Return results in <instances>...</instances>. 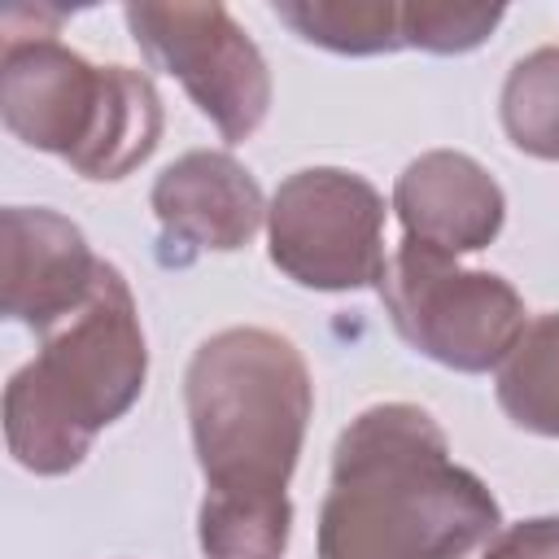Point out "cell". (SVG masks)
<instances>
[{"label":"cell","mask_w":559,"mask_h":559,"mask_svg":"<svg viewBox=\"0 0 559 559\" xmlns=\"http://www.w3.org/2000/svg\"><path fill=\"white\" fill-rule=\"evenodd\" d=\"M507 17L502 4H454V0H406L402 4V48L459 57L480 48L498 22Z\"/></svg>","instance_id":"9a60e30c"},{"label":"cell","mask_w":559,"mask_h":559,"mask_svg":"<svg viewBox=\"0 0 559 559\" xmlns=\"http://www.w3.org/2000/svg\"><path fill=\"white\" fill-rule=\"evenodd\" d=\"M498 114L507 140L520 153L559 162V44L533 48L507 70Z\"/></svg>","instance_id":"5bb4252c"},{"label":"cell","mask_w":559,"mask_h":559,"mask_svg":"<svg viewBox=\"0 0 559 559\" xmlns=\"http://www.w3.org/2000/svg\"><path fill=\"white\" fill-rule=\"evenodd\" d=\"M162 140V96L148 74L131 66H109V105L87 157L74 166L83 179H127L140 162L153 157Z\"/></svg>","instance_id":"8fae6325"},{"label":"cell","mask_w":559,"mask_h":559,"mask_svg":"<svg viewBox=\"0 0 559 559\" xmlns=\"http://www.w3.org/2000/svg\"><path fill=\"white\" fill-rule=\"evenodd\" d=\"M502 415L537 437H559V310L524 323L493 376Z\"/></svg>","instance_id":"7c38bea8"},{"label":"cell","mask_w":559,"mask_h":559,"mask_svg":"<svg viewBox=\"0 0 559 559\" xmlns=\"http://www.w3.org/2000/svg\"><path fill=\"white\" fill-rule=\"evenodd\" d=\"M135 48L183 83L192 105L218 127L227 144L249 140L271 109V70L258 44L223 4H127Z\"/></svg>","instance_id":"8992f818"},{"label":"cell","mask_w":559,"mask_h":559,"mask_svg":"<svg viewBox=\"0 0 559 559\" xmlns=\"http://www.w3.org/2000/svg\"><path fill=\"white\" fill-rule=\"evenodd\" d=\"M498 528V498L450 459L424 406H367L336 437L314 533L319 559H467Z\"/></svg>","instance_id":"7a4b0ae2"},{"label":"cell","mask_w":559,"mask_h":559,"mask_svg":"<svg viewBox=\"0 0 559 559\" xmlns=\"http://www.w3.org/2000/svg\"><path fill=\"white\" fill-rule=\"evenodd\" d=\"M397 336L463 376L498 371L524 332V297L493 271L459 266V258L402 240L376 284Z\"/></svg>","instance_id":"277c9868"},{"label":"cell","mask_w":559,"mask_h":559,"mask_svg":"<svg viewBox=\"0 0 559 559\" xmlns=\"http://www.w3.org/2000/svg\"><path fill=\"white\" fill-rule=\"evenodd\" d=\"M480 559H559V515H533L498 528Z\"/></svg>","instance_id":"2e32d148"},{"label":"cell","mask_w":559,"mask_h":559,"mask_svg":"<svg viewBox=\"0 0 559 559\" xmlns=\"http://www.w3.org/2000/svg\"><path fill=\"white\" fill-rule=\"evenodd\" d=\"M183 406L205 476V559H280L293 533L288 480L314 411L301 349L271 328H223L197 345Z\"/></svg>","instance_id":"6da1fadb"},{"label":"cell","mask_w":559,"mask_h":559,"mask_svg":"<svg viewBox=\"0 0 559 559\" xmlns=\"http://www.w3.org/2000/svg\"><path fill=\"white\" fill-rule=\"evenodd\" d=\"M266 253L301 288L354 293L384 275V197L341 166L288 175L266 205Z\"/></svg>","instance_id":"5b68a950"},{"label":"cell","mask_w":559,"mask_h":559,"mask_svg":"<svg viewBox=\"0 0 559 559\" xmlns=\"http://www.w3.org/2000/svg\"><path fill=\"white\" fill-rule=\"evenodd\" d=\"M166 245L231 253L266 223L258 179L223 148H192L175 157L148 192Z\"/></svg>","instance_id":"30bf717a"},{"label":"cell","mask_w":559,"mask_h":559,"mask_svg":"<svg viewBox=\"0 0 559 559\" xmlns=\"http://www.w3.org/2000/svg\"><path fill=\"white\" fill-rule=\"evenodd\" d=\"M100 262L87 236L48 205H9L0 214V306L35 336L92 297Z\"/></svg>","instance_id":"ba28073f"},{"label":"cell","mask_w":559,"mask_h":559,"mask_svg":"<svg viewBox=\"0 0 559 559\" xmlns=\"http://www.w3.org/2000/svg\"><path fill=\"white\" fill-rule=\"evenodd\" d=\"M275 17L306 44L341 57L402 48V4L393 0H275Z\"/></svg>","instance_id":"4fadbf2b"},{"label":"cell","mask_w":559,"mask_h":559,"mask_svg":"<svg viewBox=\"0 0 559 559\" xmlns=\"http://www.w3.org/2000/svg\"><path fill=\"white\" fill-rule=\"evenodd\" d=\"M109 105V66H92L57 35H13L0 57V118L70 170L87 157Z\"/></svg>","instance_id":"52a82bcc"},{"label":"cell","mask_w":559,"mask_h":559,"mask_svg":"<svg viewBox=\"0 0 559 559\" xmlns=\"http://www.w3.org/2000/svg\"><path fill=\"white\" fill-rule=\"evenodd\" d=\"M393 210L406 240L437 253H476L498 240L507 218V197L498 179L467 153L432 148L406 162L393 183Z\"/></svg>","instance_id":"9c48e42d"},{"label":"cell","mask_w":559,"mask_h":559,"mask_svg":"<svg viewBox=\"0 0 559 559\" xmlns=\"http://www.w3.org/2000/svg\"><path fill=\"white\" fill-rule=\"evenodd\" d=\"M148 345L131 284L100 262L92 297L39 336L35 362L4 384V445L35 476L74 472L96 432L118 424L144 393Z\"/></svg>","instance_id":"3957f363"}]
</instances>
